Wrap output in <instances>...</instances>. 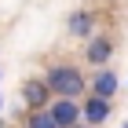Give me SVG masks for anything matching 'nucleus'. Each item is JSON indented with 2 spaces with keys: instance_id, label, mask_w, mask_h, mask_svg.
I'll return each mask as SVG.
<instances>
[{
  "instance_id": "nucleus-9",
  "label": "nucleus",
  "mask_w": 128,
  "mask_h": 128,
  "mask_svg": "<svg viewBox=\"0 0 128 128\" xmlns=\"http://www.w3.org/2000/svg\"><path fill=\"white\" fill-rule=\"evenodd\" d=\"M77 128H92V124H77Z\"/></svg>"
},
{
  "instance_id": "nucleus-5",
  "label": "nucleus",
  "mask_w": 128,
  "mask_h": 128,
  "mask_svg": "<svg viewBox=\"0 0 128 128\" xmlns=\"http://www.w3.org/2000/svg\"><path fill=\"white\" fill-rule=\"evenodd\" d=\"M80 114H84V124L99 128L102 121H110V114H114V102H110V99H99V95H84V106H80Z\"/></svg>"
},
{
  "instance_id": "nucleus-4",
  "label": "nucleus",
  "mask_w": 128,
  "mask_h": 128,
  "mask_svg": "<svg viewBox=\"0 0 128 128\" xmlns=\"http://www.w3.org/2000/svg\"><path fill=\"white\" fill-rule=\"evenodd\" d=\"M114 59V40L106 33H95V37L84 44V62H92L95 70H106V62Z\"/></svg>"
},
{
  "instance_id": "nucleus-1",
  "label": "nucleus",
  "mask_w": 128,
  "mask_h": 128,
  "mask_svg": "<svg viewBox=\"0 0 128 128\" xmlns=\"http://www.w3.org/2000/svg\"><path fill=\"white\" fill-rule=\"evenodd\" d=\"M44 80H48V88L55 92V99H80L84 95V73H80L77 66H70V62H51L48 73H44Z\"/></svg>"
},
{
  "instance_id": "nucleus-11",
  "label": "nucleus",
  "mask_w": 128,
  "mask_h": 128,
  "mask_svg": "<svg viewBox=\"0 0 128 128\" xmlns=\"http://www.w3.org/2000/svg\"><path fill=\"white\" fill-rule=\"evenodd\" d=\"M124 128H128V121H124Z\"/></svg>"
},
{
  "instance_id": "nucleus-7",
  "label": "nucleus",
  "mask_w": 128,
  "mask_h": 128,
  "mask_svg": "<svg viewBox=\"0 0 128 128\" xmlns=\"http://www.w3.org/2000/svg\"><path fill=\"white\" fill-rule=\"evenodd\" d=\"M88 95H99V99H110L114 102V95H117V73L114 70H95V77H92V84H88Z\"/></svg>"
},
{
  "instance_id": "nucleus-10",
  "label": "nucleus",
  "mask_w": 128,
  "mask_h": 128,
  "mask_svg": "<svg viewBox=\"0 0 128 128\" xmlns=\"http://www.w3.org/2000/svg\"><path fill=\"white\" fill-rule=\"evenodd\" d=\"M0 106H4V99H0Z\"/></svg>"
},
{
  "instance_id": "nucleus-6",
  "label": "nucleus",
  "mask_w": 128,
  "mask_h": 128,
  "mask_svg": "<svg viewBox=\"0 0 128 128\" xmlns=\"http://www.w3.org/2000/svg\"><path fill=\"white\" fill-rule=\"evenodd\" d=\"M66 33L70 37H95V11H84V8H77V11H70V18H66Z\"/></svg>"
},
{
  "instance_id": "nucleus-2",
  "label": "nucleus",
  "mask_w": 128,
  "mask_h": 128,
  "mask_svg": "<svg viewBox=\"0 0 128 128\" xmlns=\"http://www.w3.org/2000/svg\"><path fill=\"white\" fill-rule=\"evenodd\" d=\"M22 102L30 106V114H37V110H48L51 102H55V92L48 88V80L44 77H26L22 80V88H18Z\"/></svg>"
},
{
  "instance_id": "nucleus-8",
  "label": "nucleus",
  "mask_w": 128,
  "mask_h": 128,
  "mask_svg": "<svg viewBox=\"0 0 128 128\" xmlns=\"http://www.w3.org/2000/svg\"><path fill=\"white\" fill-rule=\"evenodd\" d=\"M22 128H59V124L51 121L48 110H37V114H26V124H22Z\"/></svg>"
},
{
  "instance_id": "nucleus-3",
  "label": "nucleus",
  "mask_w": 128,
  "mask_h": 128,
  "mask_svg": "<svg viewBox=\"0 0 128 128\" xmlns=\"http://www.w3.org/2000/svg\"><path fill=\"white\" fill-rule=\"evenodd\" d=\"M48 114H51V121L59 128H77V124H84V114H80V102L77 99H55L48 106Z\"/></svg>"
}]
</instances>
